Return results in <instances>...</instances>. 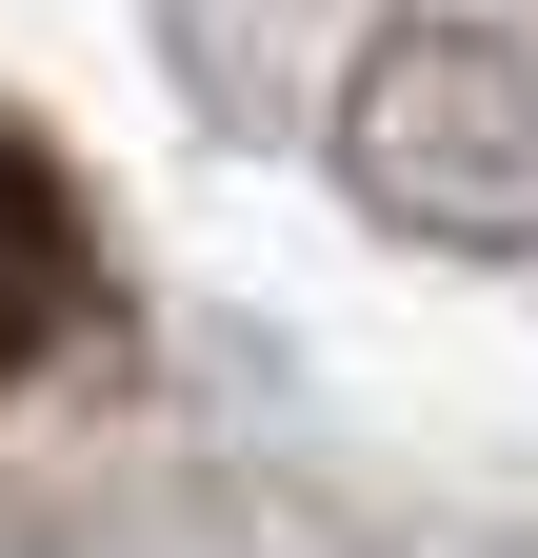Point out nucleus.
Listing matches in <instances>:
<instances>
[{"label": "nucleus", "instance_id": "obj_1", "mask_svg": "<svg viewBox=\"0 0 538 558\" xmlns=\"http://www.w3.org/2000/svg\"><path fill=\"white\" fill-rule=\"evenodd\" d=\"M340 180L359 220L439 240V259H538V40L518 21H379L340 81Z\"/></svg>", "mask_w": 538, "mask_h": 558}, {"label": "nucleus", "instance_id": "obj_2", "mask_svg": "<svg viewBox=\"0 0 538 558\" xmlns=\"http://www.w3.org/2000/svg\"><path fill=\"white\" fill-rule=\"evenodd\" d=\"M60 319H81V220H60V180L0 140V379H21Z\"/></svg>", "mask_w": 538, "mask_h": 558}]
</instances>
